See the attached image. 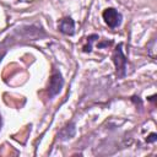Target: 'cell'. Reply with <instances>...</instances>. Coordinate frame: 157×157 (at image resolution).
I'll return each mask as SVG.
<instances>
[{
    "instance_id": "3",
    "label": "cell",
    "mask_w": 157,
    "mask_h": 157,
    "mask_svg": "<svg viewBox=\"0 0 157 157\" xmlns=\"http://www.w3.org/2000/svg\"><path fill=\"white\" fill-rule=\"evenodd\" d=\"M102 16H103L104 22H105V23L108 25V27H110V28H117L118 26L121 25L123 16H121V13H120L118 10H115L114 7H107V9L103 11Z\"/></svg>"
},
{
    "instance_id": "5",
    "label": "cell",
    "mask_w": 157,
    "mask_h": 157,
    "mask_svg": "<svg viewBox=\"0 0 157 157\" xmlns=\"http://www.w3.org/2000/svg\"><path fill=\"white\" fill-rule=\"evenodd\" d=\"M58 29L66 36H72L75 33V22L71 17H63L58 23Z\"/></svg>"
},
{
    "instance_id": "9",
    "label": "cell",
    "mask_w": 157,
    "mask_h": 157,
    "mask_svg": "<svg viewBox=\"0 0 157 157\" xmlns=\"http://www.w3.org/2000/svg\"><path fill=\"white\" fill-rule=\"evenodd\" d=\"M0 128H1V117H0Z\"/></svg>"
},
{
    "instance_id": "2",
    "label": "cell",
    "mask_w": 157,
    "mask_h": 157,
    "mask_svg": "<svg viewBox=\"0 0 157 157\" xmlns=\"http://www.w3.org/2000/svg\"><path fill=\"white\" fill-rule=\"evenodd\" d=\"M121 47H123V44H118V47L115 48V50L113 53V56H112L113 63H114L115 69H117V75L120 78L125 77V75H126V64H128V59L123 54Z\"/></svg>"
},
{
    "instance_id": "6",
    "label": "cell",
    "mask_w": 157,
    "mask_h": 157,
    "mask_svg": "<svg viewBox=\"0 0 157 157\" xmlns=\"http://www.w3.org/2000/svg\"><path fill=\"white\" fill-rule=\"evenodd\" d=\"M75 132H76V126H75V124H74V123H69L67 125H65V126L59 131L58 137H59L60 140L65 141V140H69V139L74 137V136H75Z\"/></svg>"
},
{
    "instance_id": "1",
    "label": "cell",
    "mask_w": 157,
    "mask_h": 157,
    "mask_svg": "<svg viewBox=\"0 0 157 157\" xmlns=\"http://www.w3.org/2000/svg\"><path fill=\"white\" fill-rule=\"evenodd\" d=\"M47 34L44 33V31L40 28V27H37V26H22L17 29H15L2 43L1 45L2 47H11L16 43H21V42H28V40H37V39H40L43 37H45Z\"/></svg>"
},
{
    "instance_id": "8",
    "label": "cell",
    "mask_w": 157,
    "mask_h": 157,
    "mask_svg": "<svg viewBox=\"0 0 157 157\" xmlns=\"http://www.w3.org/2000/svg\"><path fill=\"white\" fill-rule=\"evenodd\" d=\"M156 140H157V135H156V134H151V135L146 139V141H147V142H155Z\"/></svg>"
},
{
    "instance_id": "4",
    "label": "cell",
    "mask_w": 157,
    "mask_h": 157,
    "mask_svg": "<svg viewBox=\"0 0 157 157\" xmlns=\"http://www.w3.org/2000/svg\"><path fill=\"white\" fill-rule=\"evenodd\" d=\"M64 86V78L60 74V71L58 70H54L52 76H50V80H49V86H48V93H49V97H54L56 96L58 93H60L61 88Z\"/></svg>"
},
{
    "instance_id": "7",
    "label": "cell",
    "mask_w": 157,
    "mask_h": 157,
    "mask_svg": "<svg viewBox=\"0 0 157 157\" xmlns=\"http://www.w3.org/2000/svg\"><path fill=\"white\" fill-rule=\"evenodd\" d=\"M96 39H98V36H97V34H92V36H90V37L87 38V45L83 47V52H85V53H90V52L92 50V44H93V42H94Z\"/></svg>"
}]
</instances>
